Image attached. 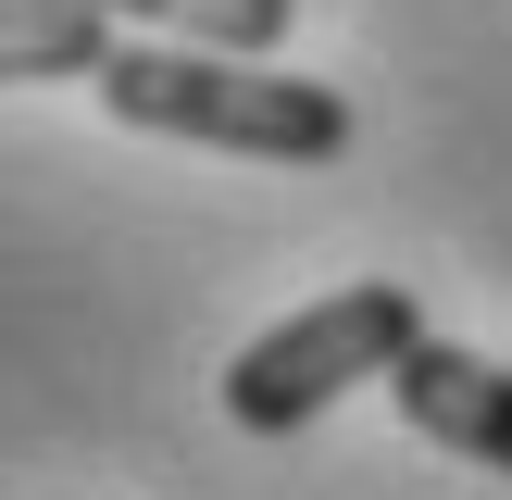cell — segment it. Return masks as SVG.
<instances>
[{
    "instance_id": "3957f363",
    "label": "cell",
    "mask_w": 512,
    "mask_h": 500,
    "mask_svg": "<svg viewBox=\"0 0 512 500\" xmlns=\"http://www.w3.org/2000/svg\"><path fill=\"white\" fill-rule=\"evenodd\" d=\"M388 388H400V425H413V438H438V450H463V463L512 475V375L488 363V350L413 338V350L388 363Z\"/></svg>"
},
{
    "instance_id": "7a4b0ae2",
    "label": "cell",
    "mask_w": 512,
    "mask_h": 500,
    "mask_svg": "<svg viewBox=\"0 0 512 500\" xmlns=\"http://www.w3.org/2000/svg\"><path fill=\"white\" fill-rule=\"evenodd\" d=\"M413 338H425V300L400 288V275H363V288H338V300H313V313L263 325V338L225 363V413H238L250 438H288V425H313L338 388L388 375Z\"/></svg>"
},
{
    "instance_id": "277c9868",
    "label": "cell",
    "mask_w": 512,
    "mask_h": 500,
    "mask_svg": "<svg viewBox=\"0 0 512 500\" xmlns=\"http://www.w3.org/2000/svg\"><path fill=\"white\" fill-rule=\"evenodd\" d=\"M113 13L88 0H0V88H38V75H100Z\"/></svg>"
},
{
    "instance_id": "6da1fadb",
    "label": "cell",
    "mask_w": 512,
    "mask_h": 500,
    "mask_svg": "<svg viewBox=\"0 0 512 500\" xmlns=\"http://www.w3.org/2000/svg\"><path fill=\"white\" fill-rule=\"evenodd\" d=\"M100 100H113L138 138H200L238 150V163H338L350 150V100L325 75H275V50H150L113 38L100 50Z\"/></svg>"
},
{
    "instance_id": "5b68a950",
    "label": "cell",
    "mask_w": 512,
    "mask_h": 500,
    "mask_svg": "<svg viewBox=\"0 0 512 500\" xmlns=\"http://www.w3.org/2000/svg\"><path fill=\"white\" fill-rule=\"evenodd\" d=\"M88 13H125V25H175L200 50H275L300 25V0H88Z\"/></svg>"
}]
</instances>
